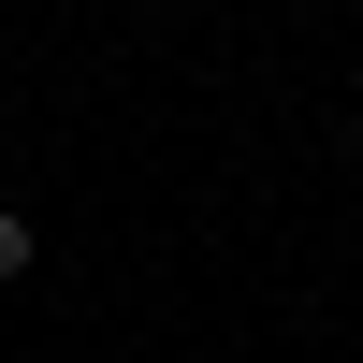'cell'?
<instances>
[{"mask_svg":"<svg viewBox=\"0 0 363 363\" xmlns=\"http://www.w3.org/2000/svg\"><path fill=\"white\" fill-rule=\"evenodd\" d=\"M29 262H44V233H29L15 203H0V277H29Z\"/></svg>","mask_w":363,"mask_h":363,"instance_id":"6da1fadb","label":"cell"}]
</instances>
